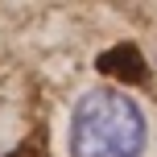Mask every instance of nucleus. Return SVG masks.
<instances>
[{
    "instance_id": "obj_1",
    "label": "nucleus",
    "mask_w": 157,
    "mask_h": 157,
    "mask_svg": "<svg viewBox=\"0 0 157 157\" xmlns=\"http://www.w3.org/2000/svg\"><path fill=\"white\" fill-rule=\"evenodd\" d=\"M145 112L120 87H95L71 112V157H141L145 153Z\"/></svg>"
}]
</instances>
